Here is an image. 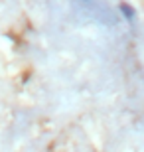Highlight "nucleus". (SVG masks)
I'll return each instance as SVG.
<instances>
[{
    "instance_id": "nucleus-1",
    "label": "nucleus",
    "mask_w": 144,
    "mask_h": 152,
    "mask_svg": "<svg viewBox=\"0 0 144 152\" xmlns=\"http://www.w3.org/2000/svg\"><path fill=\"white\" fill-rule=\"evenodd\" d=\"M121 14L124 18H126L128 22H130V20H134V8L132 6H128V4H121Z\"/></svg>"
}]
</instances>
